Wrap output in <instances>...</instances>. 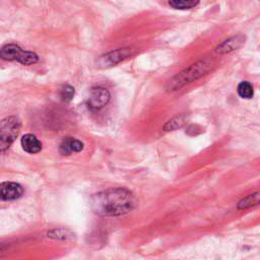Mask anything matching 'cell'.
I'll return each mask as SVG.
<instances>
[{"label":"cell","instance_id":"6da1fadb","mask_svg":"<svg viewBox=\"0 0 260 260\" xmlns=\"http://www.w3.org/2000/svg\"><path fill=\"white\" fill-rule=\"evenodd\" d=\"M90 205L92 211L100 216H120L135 208L136 199L125 188H111L93 194Z\"/></svg>","mask_w":260,"mask_h":260},{"label":"cell","instance_id":"7a4b0ae2","mask_svg":"<svg viewBox=\"0 0 260 260\" xmlns=\"http://www.w3.org/2000/svg\"><path fill=\"white\" fill-rule=\"evenodd\" d=\"M211 67L212 61L210 59L200 60L192 64L190 67L186 68L169 81V90H176L178 88H181L185 84L200 78L201 76L205 75L211 69Z\"/></svg>","mask_w":260,"mask_h":260},{"label":"cell","instance_id":"3957f363","mask_svg":"<svg viewBox=\"0 0 260 260\" xmlns=\"http://www.w3.org/2000/svg\"><path fill=\"white\" fill-rule=\"evenodd\" d=\"M0 58L6 61H17L23 65H31L38 62L36 53L24 51L15 44H8L0 49Z\"/></svg>","mask_w":260,"mask_h":260},{"label":"cell","instance_id":"277c9868","mask_svg":"<svg viewBox=\"0 0 260 260\" xmlns=\"http://www.w3.org/2000/svg\"><path fill=\"white\" fill-rule=\"evenodd\" d=\"M20 124L15 117H7L0 121V151L8 148L17 137Z\"/></svg>","mask_w":260,"mask_h":260},{"label":"cell","instance_id":"5b68a950","mask_svg":"<svg viewBox=\"0 0 260 260\" xmlns=\"http://www.w3.org/2000/svg\"><path fill=\"white\" fill-rule=\"evenodd\" d=\"M111 94L109 90L102 86H95L89 89L87 98V106L91 110H101L110 101Z\"/></svg>","mask_w":260,"mask_h":260},{"label":"cell","instance_id":"8992f818","mask_svg":"<svg viewBox=\"0 0 260 260\" xmlns=\"http://www.w3.org/2000/svg\"><path fill=\"white\" fill-rule=\"evenodd\" d=\"M130 55H131L130 48H120V49L111 51V52L103 55L99 59L98 64L100 67H103V68L111 67V66H114V65L120 63L121 61L125 60Z\"/></svg>","mask_w":260,"mask_h":260},{"label":"cell","instance_id":"52a82bcc","mask_svg":"<svg viewBox=\"0 0 260 260\" xmlns=\"http://www.w3.org/2000/svg\"><path fill=\"white\" fill-rule=\"evenodd\" d=\"M23 193V188L15 182H3L0 184V199L11 201L18 199Z\"/></svg>","mask_w":260,"mask_h":260},{"label":"cell","instance_id":"ba28073f","mask_svg":"<svg viewBox=\"0 0 260 260\" xmlns=\"http://www.w3.org/2000/svg\"><path fill=\"white\" fill-rule=\"evenodd\" d=\"M244 42H245V37L243 35L234 36V37L223 41L221 44H219L216 47V52L219 54L230 53V52L240 48Z\"/></svg>","mask_w":260,"mask_h":260},{"label":"cell","instance_id":"9c48e42d","mask_svg":"<svg viewBox=\"0 0 260 260\" xmlns=\"http://www.w3.org/2000/svg\"><path fill=\"white\" fill-rule=\"evenodd\" d=\"M83 149V143L73 137H66L59 146V151L63 155H69L73 152H79Z\"/></svg>","mask_w":260,"mask_h":260},{"label":"cell","instance_id":"30bf717a","mask_svg":"<svg viewBox=\"0 0 260 260\" xmlns=\"http://www.w3.org/2000/svg\"><path fill=\"white\" fill-rule=\"evenodd\" d=\"M21 146L28 153H38L42 149L41 141L32 134H25L22 136Z\"/></svg>","mask_w":260,"mask_h":260},{"label":"cell","instance_id":"8fae6325","mask_svg":"<svg viewBox=\"0 0 260 260\" xmlns=\"http://www.w3.org/2000/svg\"><path fill=\"white\" fill-rule=\"evenodd\" d=\"M200 0H169V5L174 9H191L199 4Z\"/></svg>","mask_w":260,"mask_h":260},{"label":"cell","instance_id":"7c38bea8","mask_svg":"<svg viewBox=\"0 0 260 260\" xmlns=\"http://www.w3.org/2000/svg\"><path fill=\"white\" fill-rule=\"evenodd\" d=\"M259 203V192H255L253 194H250L246 197H244L242 200L239 201L238 203V208L239 209H247L252 206H255Z\"/></svg>","mask_w":260,"mask_h":260},{"label":"cell","instance_id":"4fadbf2b","mask_svg":"<svg viewBox=\"0 0 260 260\" xmlns=\"http://www.w3.org/2000/svg\"><path fill=\"white\" fill-rule=\"evenodd\" d=\"M238 93L241 98L243 99H251L254 94V90H253V86L250 82L248 81H242L239 85H238Z\"/></svg>","mask_w":260,"mask_h":260},{"label":"cell","instance_id":"5bb4252c","mask_svg":"<svg viewBox=\"0 0 260 260\" xmlns=\"http://www.w3.org/2000/svg\"><path fill=\"white\" fill-rule=\"evenodd\" d=\"M60 96L65 102H70L74 96V88L71 85H64L60 90Z\"/></svg>","mask_w":260,"mask_h":260},{"label":"cell","instance_id":"9a60e30c","mask_svg":"<svg viewBox=\"0 0 260 260\" xmlns=\"http://www.w3.org/2000/svg\"><path fill=\"white\" fill-rule=\"evenodd\" d=\"M182 124H183V119H182V117H176V118L172 119L171 121H169V122L165 125L164 129H165L166 131L174 130V129L180 127Z\"/></svg>","mask_w":260,"mask_h":260},{"label":"cell","instance_id":"2e32d148","mask_svg":"<svg viewBox=\"0 0 260 260\" xmlns=\"http://www.w3.org/2000/svg\"><path fill=\"white\" fill-rule=\"evenodd\" d=\"M4 253V247L2 245H0V255Z\"/></svg>","mask_w":260,"mask_h":260}]
</instances>
